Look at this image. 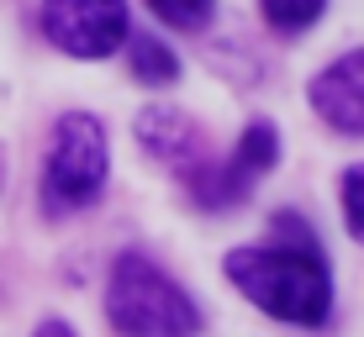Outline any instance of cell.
<instances>
[{
    "label": "cell",
    "instance_id": "6da1fadb",
    "mask_svg": "<svg viewBox=\"0 0 364 337\" xmlns=\"http://www.w3.org/2000/svg\"><path fill=\"white\" fill-rule=\"evenodd\" d=\"M228 280L248 295L259 311L274 321H296V327H322L333 311V280L322 264L311 232L296 216L274 221V243L264 248H232L228 253Z\"/></svg>",
    "mask_w": 364,
    "mask_h": 337
},
{
    "label": "cell",
    "instance_id": "7a4b0ae2",
    "mask_svg": "<svg viewBox=\"0 0 364 337\" xmlns=\"http://www.w3.org/2000/svg\"><path fill=\"white\" fill-rule=\"evenodd\" d=\"M106 316L122 337H196L200 332L196 301L143 253H122L111 264Z\"/></svg>",
    "mask_w": 364,
    "mask_h": 337
},
{
    "label": "cell",
    "instance_id": "3957f363",
    "mask_svg": "<svg viewBox=\"0 0 364 337\" xmlns=\"http://www.w3.org/2000/svg\"><path fill=\"white\" fill-rule=\"evenodd\" d=\"M106 184V132L90 111H69L53 132L43 169V195L48 211H85Z\"/></svg>",
    "mask_w": 364,
    "mask_h": 337
},
{
    "label": "cell",
    "instance_id": "277c9868",
    "mask_svg": "<svg viewBox=\"0 0 364 337\" xmlns=\"http://www.w3.org/2000/svg\"><path fill=\"white\" fill-rule=\"evenodd\" d=\"M43 32L74 58H111L127 37V0H43Z\"/></svg>",
    "mask_w": 364,
    "mask_h": 337
},
{
    "label": "cell",
    "instance_id": "5b68a950",
    "mask_svg": "<svg viewBox=\"0 0 364 337\" xmlns=\"http://www.w3.org/2000/svg\"><path fill=\"white\" fill-rule=\"evenodd\" d=\"M274 158H280V137H274L269 121H254V127L237 137V153L228 158V164H211L206 158V164L191 174V195L206 211H228L259 184V174L274 169Z\"/></svg>",
    "mask_w": 364,
    "mask_h": 337
},
{
    "label": "cell",
    "instance_id": "8992f818",
    "mask_svg": "<svg viewBox=\"0 0 364 337\" xmlns=\"http://www.w3.org/2000/svg\"><path fill=\"white\" fill-rule=\"evenodd\" d=\"M311 111L343 137H364V48L333 58L311 79Z\"/></svg>",
    "mask_w": 364,
    "mask_h": 337
},
{
    "label": "cell",
    "instance_id": "52a82bcc",
    "mask_svg": "<svg viewBox=\"0 0 364 337\" xmlns=\"http://www.w3.org/2000/svg\"><path fill=\"white\" fill-rule=\"evenodd\" d=\"M137 137H143V148L159 158V164H169L174 174H185V179L211 158L206 132L174 106H148L143 116H137Z\"/></svg>",
    "mask_w": 364,
    "mask_h": 337
},
{
    "label": "cell",
    "instance_id": "ba28073f",
    "mask_svg": "<svg viewBox=\"0 0 364 337\" xmlns=\"http://www.w3.org/2000/svg\"><path fill=\"white\" fill-rule=\"evenodd\" d=\"M127 64H132V79H143V84H174L180 79V58L164 43H154V37H132Z\"/></svg>",
    "mask_w": 364,
    "mask_h": 337
},
{
    "label": "cell",
    "instance_id": "9c48e42d",
    "mask_svg": "<svg viewBox=\"0 0 364 337\" xmlns=\"http://www.w3.org/2000/svg\"><path fill=\"white\" fill-rule=\"evenodd\" d=\"M322 6H328V0H259V11H264V21L274 32H306L311 21L322 16Z\"/></svg>",
    "mask_w": 364,
    "mask_h": 337
},
{
    "label": "cell",
    "instance_id": "30bf717a",
    "mask_svg": "<svg viewBox=\"0 0 364 337\" xmlns=\"http://www.w3.org/2000/svg\"><path fill=\"white\" fill-rule=\"evenodd\" d=\"M211 6L217 0H148V11L159 21H169V27H180V32H200L211 21Z\"/></svg>",
    "mask_w": 364,
    "mask_h": 337
},
{
    "label": "cell",
    "instance_id": "8fae6325",
    "mask_svg": "<svg viewBox=\"0 0 364 337\" xmlns=\"http://www.w3.org/2000/svg\"><path fill=\"white\" fill-rule=\"evenodd\" d=\"M343 216H348V232L364 243V164L343 174Z\"/></svg>",
    "mask_w": 364,
    "mask_h": 337
},
{
    "label": "cell",
    "instance_id": "7c38bea8",
    "mask_svg": "<svg viewBox=\"0 0 364 337\" xmlns=\"http://www.w3.org/2000/svg\"><path fill=\"white\" fill-rule=\"evenodd\" d=\"M37 337H74L64 321H43V327H37Z\"/></svg>",
    "mask_w": 364,
    "mask_h": 337
}]
</instances>
